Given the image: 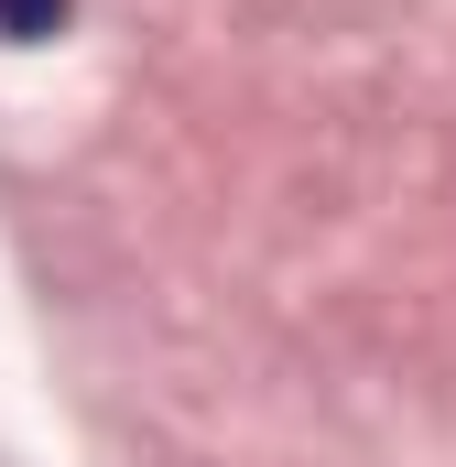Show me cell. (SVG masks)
<instances>
[{
    "instance_id": "1",
    "label": "cell",
    "mask_w": 456,
    "mask_h": 467,
    "mask_svg": "<svg viewBox=\"0 0 456 467\" xmlns=\"http://www.w3.org/2000/svg\"><path fill=\"white\" fill-rule=\"evenodd\" d=\"M0 33L11 44H44V33H66V0H0Z\"/></svg>"
}]
</instances>
